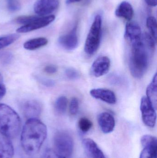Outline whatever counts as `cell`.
<instances>
[{
  "label": "cell",
  "instance_id": "obj_1",
  "mask_svg": "<svg viewBox=\"0 0 157 158\" xmlns=\"http://www.w3.org/2000/svg\"><path fill=\"white\" fill-rule=\"evenodd\" d=\"M47 136L45 124L37 118L27 119L21 135V144L24 151L29 156L37 154Z\"/></svg>",
  "mask_w": 157,
  "mask_h": 158
},
{
  "label": "cell",
  "instance_id": "obj_2",
  "mask_svg": "<svg viewBox=\"0 0 157 158\" xmlns=\"http://www.w3.org/2000/svg\"><path fill=\"white\" fill-rule=\"evenodd\" d=\"M21 129V120L19 115L11 107L0 104V134L13 139L19 134Z\"/></svg>",
  "mask_w": 157,
  "mask_h": 158
},
{
  "label": "cell",
  "instance_id": "obj_3",
  "mask_svg": "<svg viewBox=\"0 0 157 158\" xmlns=\"http://www.w3.org/2000/svg\"><path fill=\"white\" fill-rule=\"evenodd\" d=\"M146 48L142 39L140 42L131 45L129 66L131 74L135 78L143 77L148 68L149 58Z\"/></svg>",
  "mask_w": 157,
  "mask_h": 158
},
{
  "label": "cell",
  "instance_id": "obj_4",
  "mask_svg": "<svg viewBox=\"0 0 157 158\" xmlns=\"http://www.w3.org/2000/svg\"><path fill=\"white\" fill-rule=\"evenodd\" d=\"M73 148V140L71 135L66 131H60L54 136L53 147L45 154L52 158H72Z\"/></svg>",
  "mask_w": 157,
  "mask_h": 158
},
{
  "label": "cell",
  "instance_id": "obj_5",
  "mask_svg": "<svg viewBox=\"0 0 157 158\" xmlns=\"http://www.w3.org/2000/svg\"><path fill=\"white\" fill-rule=\"evenodd\" d=\"M101 16L97 15L91 25L85 43L84 52L88 55H93L98 49L101 39Z\"/></svg>",
  "mask_w": 157,
  "mask_h": 158
},
{
  "label": "cell",
  "instance_id": "obj_6",
  "mask_svg": "<svg viewBox=\"0 0 157 158\" xmlns=\"http://www.w3.org/2000/svg\"><path fill=\"white\" fill-rule=\"evenodd\" d=\"M140 110L144 123L147 127L153 128L156 122V110L149 102L146 96L142 97Z\"/></svg>",
  "mask_w": 157,
  "mask_h": 158
},
{
  "label": "cell",
  "instance_id": "obj_7",
  "mask_svg": "<svg viewBox=\"0 0 157 158\" xmlns=\"http://www.w3.org/2000/svg\"><path fill=\"white\" fill-rule=\"evenodd\" d=\"M59 4V0H37L34 5V10L38 15L46 16L57 10Z\"/></svg>",
  "mask_w": 157,
  "mask_h": 158
},
{
  "label": "cell",
  "instance_id": "obj_8",
  "mask_svg": "<svg viewBox=\"0 0 157 158\" xmlns=\"http://www.w3.org/2000/svg\"><path fill=\"white\" fill-rule=\"evenodd\" d=\"M20 109L23 114L27 119L37 118L42 111V106L36 100H28L20 105Z\"/></svg>",
  "mask_w": 157,
  "mask_h": 158
},
{
  "label": "cell",
  "instance_id": "obj_9",
  "mask_svg": "<svg viewBox=\"0 0 157 158\" xmlns=\"http://www.w3.org/2000/svg\"><path fill=\"white\" fill-rule=\"evenodd\" d=\"M55 19V16L53 15L38 17L36 20L30 22L29 24L24 25L18 28L17 29L16 31L18 33H26L39 29L47 27L53 22Z\"/></svg>",
  "mask_w": 157,
  "mask_h": 158
},
{
  "label": "cell",
  "instance_id": "obj_10",
  "mask_svg": "<svg viewBox=\"0 0 157 158\" xmlns=\"http://www.w3.org/2000/svg\"><path fill=\"white\" fill-rule=\"evenodd\" d=\"M110 65V60L108 56H99L92 64L91 73L96 77H100L108 72Z\"/></svg>",
  "mask_w": 157,
  "mask_h": 158
},
{
  "label": "cell",
  "instance_id": "obj_11",
  "mask_svg": "<svg viewBox=\"0 0 157 158\" xmlns=\"http://www.w3.org/2000/svg\"><path fill=\"white\" fill-rule=\"evenodd\" d=\"M124 36L131 45L141 42L142 33L139 25L134 21L128 22L125 27Z\"/></svg>",
  "mask_w": 157,
  "mask_h": 158
},
{
  "label": "cell",
  "instance_id": "obj_12",
  "mask_svg": "<svg viewBox=\"0 0 157 158\" xmlns=\"http://www.w3.org/2000/svg\"><path fill=\"white\" fill-rule=\"evenodd\" d=\"M78 42L77 26H75L70 32L62 35L59 39L60 45L63 48L69 51L76 49L78 46Z\"/></svg>",
  "mask_w": 157,
  "mask_h": 158
},
{
  "label": "cell",
  "instance_id": "obj_13",
  "mask_svg": "<svg viewBox=\"0 0 157 158\" xmlns=\"http://www.w3.org/2000/svg\"><path fill=\"white\" fill-rule=\"evenodd\" d=\"M90 94L94 98L102 100L108 104L114 105L117 101L114 92L109 89L95 88L90 90Z\"/></svg>",
  "mask_w": 157,
  "mask_h": 158
},
{
  "label": "cell",
  "instance_id": "obj_14",
  "mask_svg": "<svg viewBox=\"0 0 157 158\" xmlns=\"http://www.w3.org/2000/svg\"><path fill=\"white\" fill-rule=\"evenodd\" d=\"M98 122L101 131L105 134L112 132L115 128V119L108 112H104L100 114L98 117Z\"/></svg>",
  "mask_w": 157,
  "mask_h": 158
},
{
  "label": "cell",
  "instance_id": "obj_15",
  "mask_svg": "<svg viewBox=\"0 0 157 158\" xmlns=\"http://www.w3.org/2000/svg\"><path fill=\"white\" fill-rule=\"evenodd\" d=\"M83 145L86 153L90 158H106L96 143L90 138L83 141Z\"/></svg>",
  "mask_w": 157,
  "mask_h": 158
},
{
  "label": "cell",
  "instance_id": "obj_16",
  "mask_svg": "<svg viewBox=\"0 0 157 158\" xmlns=\"http://www.w3.org/2000/svg\"><path fill=\"white\" fill-rule=\"evenodd\" d=\"M14 151L10 139L0 134V158H13Z\"/></svg>",
  "mask_w": 157,
  "mask_h": 158
},
{
  "label": "cell",
  "instance_id": "obj_17",
  "mask_svg": "<svg viewBox=\"0 0 157 158\" xmlns=\"http://www.w3.org/2000/svg\"><path fill=\"white\" fill-rule=\"evenodd\" d=\"M134 14V12L132 6L126 1L122 2L115 11V15L117 17L122 18L129 21L133 17Z\"/></svg>",
  "mask_w": 157,
  "mask_h": 158
},
{
  "label": "cell",
  "instance_id": "obj_18",
  "mask_svg": "<svg viewBox=\"0 0 157 158\" xmlns=\"http://www.w3.org/2000/svg\"><path fill=\"white\" fill-rule=\"evenodd\" d=\"M157 74L153 77L151 82L147 88V98L152 106L156 110L157 105Z\"/></svg>",
  "mask_w": 157,
  "mask_h": 158
},
{
  "label": "cell",
  "instance_id": "obj_19",
  "mask_svg": "<svg viewBox=\"0 0 157 158\" xmlns=\"http://www.w3.org/2000/svg\"><path fill=\"white\" fill-rule=\"evenodd\" d=\"M48 43V40L46 38L40 37L31 39L26 42L24 43V47L26 50L33 51L45 46Z\"/></svg>",
  "mask_w": 157,
  "mask_h": 158
},
{
  "label": "cell",
  "instance_id": "obj_20",
  "mask_svg": "<svg viewBox=\"0 0 157 158\" xmlns=\"http://www.w3.org/2000/svg\"><path fill=\"white\" fill-rule=\"evenodd\" d=\"M68 100L65 96H61L58 98L54 105L55 111L60 115L64 114L67 109Z\"/></svg>",
  "mask_w": 157,
  "mask_h": 158
},
{
  "label": "cell",
  "instance_id": "obj_21",
  "mask_svg": "<svg viewBox=\"0 0 157 158\" xmlns=\"http://www.w3.org/2000/svg\"><path fill=\"white\" fill-rule=\"evenodd\" d=\"M20 37L18 34H12L0 38V50L3 49L17 40Z\"/></svg>",
  "mask_w": 157,
  "mask_h": 158
},
{
  "label": "cell",
  "instance_id": "obj_22",
  "mask_svg": "<svg viewBox=\"0 0 157 158\" xmlns=\"http://www.w3.org/2000/svg\"><path fill=\"white\" fill-rule=\"evenodd\" d=\"M157 21L154 17L150 16L147 20V26L152 37L156 41L157 35Z\"/></svg>",
  "mask_w": 157,
  "mask_h": 158
},
{
  "label": "cell",
  "instance_id": "obj_23",
  "mask_svg": "<svg viewBox=\"0 0 157 158\" xmlns=\"http://www.w3.org/2000/svg\"><path fill=\"white\" fill-rule=\"evenodd\" d=\"M141 143L143 147L157 148L156 138L149 135H146L142 136Z\"/></svg>",
  "mask_w": 157,
  "mask_h": 158
},
{
  "label": "cell",
  "instance_id": "obj_24",
  "mask_svg": "<svg viewBox=\"0 0 157 158\" xmlns=\"http://www.w3.org/2000/svg\"><path fill=\"white\" fill-rule=\"evenodd\" d=\"M142 41L145 46H147L149 50L154 51L155 47L156 40L152 37V35L147 32H145L142 34Z\"/></svg>",
  "mask_w": 157,
  "mask_h": 158
},
{
  "label": "cell",
  "instance_id": "obj_25",
  "mask_svg": "<svg viewBox=\"0 0 157 158\" xmlns=\"http://www.w3.org/2000/svg\"><path fill=\"white\" fill-rule=\"evenodd\" d=\"M157 148L146 147L140 154V158H155L156 157Z\"/></svg>",
  "mask_w": 157,
  "mask_h": 158
},
{
  "label": "cell",
  "instance_id": "obj_26",
  "mask_svg": "<svg viewBox=\"0 0 157 158\" xmlns=\"http://www.w3.org/2000/svg\"><path fill=\"white\" fill-rule=\"evenodd\" d=\"M78 127L83 132H87L92 128V122L86 118H82L78 121Z\"/></svg>",
  "mask_w": 157,
  "mask_h": 158
},
{
  "label": "cell",
  "instance_id": "obj_27",
  "mask_svg": "<svg viewBox=\"0 0 157 158\" xmlns=\"http://www.w3.org/2000/svg\"><path fill=\"white\" fill-rule=\"evenodd\" d=\"M38 18V17L35 15L31 16H21L16 19V22L19 24L26 25L29 24L30 22Z\"/></svg>",
  "mask_w": 157,
  "mask_h": 158
},
{
  "label": "cell",
  "instance_id": "obj_28",
  "mask_svg": "<svg viewBox=\"0 0 157 158\" xmlns=\"http://www.w3.org/2000/svg\"><path fill=\"white\" fill-rule=\"evenodd\" d=\"M6 5L8 10L11 12H16L21 9V3L19 0H6Z\"/></svg>",
  "mask_w": 157,
  "mask_h": 158
},
{
  "label": "cell",
  "instance_id": "obj_29",
  "mask_svg": "<svg viewBox=\"0 0 157 158\" xmlns=\"http://www.w3.org/2000/svg\"><path fill=\"white\" fill-rule=\"evenodd\" d=\"M13 55L9 52H0V64L3 65L8 64L13 60Z\"/></svg>",
  "mask_w": 157,
  "mask_h": 158
},
{
  "label": "cell",
  "instance_id": "obj_30",
  "mask_svg": "<svg viewBox=\"0 0 157 158\" xmlns=\"http://www.w3.org/2000/svg\"><path fill=\"white\" fill-rule=\"evenodd\" d=\"M79 110V102L78 99L73 98L71 100L70 104V112L71 115H76Z\"/></svg>",
  "mask_w": 157,
  "mask_h": 158
},
{
  "label": "cell",
  "instance_id": "obj_31",
  "mask_svg": "<svg viewBox=\"0 0 157 158\" xmlns=\"http://www.w3.org/2000/svg\"><path fill=\"white\" fill-rule=\"evenodd\" d=\"M65 74L68 78L72 80L77 79L80 76L79 72L73 68H69L66 69Z\"/></svg>",
  "mask_w": 157,
  "mask_h": 158
},
{
  "label": "cell",
  "instance_id": "obj_32",
  "mask_svg": "<svg viewBox=\"0 0 157 158\" xmlns=\"http://www.w3.org/2000/svg\"><path fill=\"white\" fill-rule=\"evenodd\" d=\"M44 71L47 74H55L57 71V68L55 66L50 65H48L45 67L44 68Z\"/></svg>",
  "mask_w": 157,
  "mask_h": 158
},
{
  "label": "cell",
  "instance_id": "obj_33",
  "mask_svg": "<svg viewBox=\"0 0 157 158\" xmlns=\"http://www.w3.org/2000/svg\"><path fill=\"white\" fill-rule=\"evenodd\" d=\"M40 81L44 85L47 86H53L54 84V82L52 80H49V79L39 78Z\"/></svg>",
  "mask_w": 157,
  "mask_h": 158
},
{
  "label": "cell",
  "instance_id": "obj_34",
  "mask_svg": "<svg viewBox=\"0 0 157 158\" xmlns=\"http://www.w3.org/2000/svg\"><path fill=\"white\" fill-rule=\"evenodd\" d=\"M6 92L5 86L4 85L0 83V100L5 95Z\"/></svg>",
  "mask_w": 157,
  "mask_h": 158
},
{
  "label": "cell",
  "instance_id": "obj_35",
  "mask_svg": "<svg viewBox=\"0 0 157 158\" xmlns=\"http://www.w3.org/2000/svg\"><path fill=\"white\" fill-rule=\"evenodd\" d=\"M145 1L149 6H157V0H145Z\"/></svg>",
  "mask_w": 157,
  "mask_h": 158
},
{
  "label": "cell",
  "instance_id": "obj_36",
  "mask_svg": "<svg viewBox=\"0 0 157 158\" xmlns=\"http://www.w3.org/2000/svg\"><path fill=\"white\" fill-rule=\"evenodd\" d=\"M81 1H82V0H66V3L67 4H70L79 2Z\"/></svg>",
  "mask_w": 157,
  "mask_h": 158
},
{
  "label": "cell",
  "instance_id": "obj_37",
  "mask_svg": "<svg viewBox=\"0 0 157 158\" xmlns=\"http://www.w3.org/2000/svg\"><path fill=\"white\" fill-rule=\"evenodd\" d=\"M3 81V77L2 76L1 74H0V83L2 82Z\"/></svg>",
  "mask_w": 157,
  "mask_h": 158
}]
</instances>
